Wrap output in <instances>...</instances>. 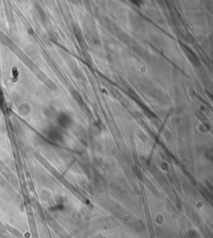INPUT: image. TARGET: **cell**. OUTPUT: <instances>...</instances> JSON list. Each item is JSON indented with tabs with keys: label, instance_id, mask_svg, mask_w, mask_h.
<instances>
[]
</instances>
